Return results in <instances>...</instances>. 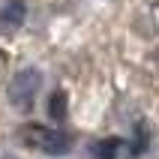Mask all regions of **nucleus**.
I'll return each mask as SVG.
<instances>
[{
	"label": "nucleus",
	"mask_w": 159,
	"mask_h": 159,
	"mask_svg": "<svg viewBox=\"0 0 159 159\" xmlns=\"http://www.w3.org/2000/svg\"><path fill=\"white\" fill-rule=\"evenodd\" d=\"M66 108H69L66 93H63V90H54L51 96H48V117H51L54 123H60L63 117H66Z\"/></svg>",
	"instance_id": "20e7f679"
},
{
	"label": "nucleus",
	"mask_w": 159,
	"mask_h": 159,
	"mask_svg": "<svg viewBox=\"0 0 159 159\" xmlns=\"http://www.w3.org/2000/svg\"><path fill=\"white\" fill-rule=\"evenodd\" d=\"M144 147H147V129L138 123V126H135V141H132V156H138Z\"/></svg>",
	"instance_id": "423d86ee"
},
{
	"label": "nucleus",
	"mask_w": 159,
	"mask_h": 159,
	"mask_svg": "<svg viewBox=\"0 0 159 159\" xmlns=\"http://www.w3.org/2000/svg\"><path fill=\"white\" fill-rule=\"evenodd\" d=\"M150 66H153V69L159 72V48H156V51H153V57H150Z\"/></svg>",
	"instance_id": "6e6552de"
},
{
	"label": "nucleus",
	"mask_w": 159,
	"mask_h": 159,
	"mask_svg": "<svg viewBox=\"0 0 159 159\" xmlns=\"http://www.w3.org/2000/svg\"><path fill=\"white\" fill-rule=\"evenodd\" d=\"M39 87H42V72L39 69H21L12 75V81H9V105L18 108V111H30L36 102V96H39Z\"/></svg>",
	"instance_id": "f03ea898"
},
{
	"label": "nucleus",
	"mask_w": 159,
	"mask_h": 159,
	"mask_svg": "<svg viewBox=\"0 0 159 159\" xmlns=\"http://www.w3.org/2000/svg\"><path fill=\"white\" fill-rule=\"evenodd\" d=\"M27 18V3L24 0H9L0 6V33H12L24 24Z\"/></svg>",
	"instance_id": "7ed1b4c3"
},
{
	"label": "nucleus",
	"mask_w": 159,
	"mask_h": 159,
	"mask_svg": "<svg viewBox=\"0 0 159 159\" xmlns=\"http://www.w3.org/2000/svg\"><path fill=\"white\" fill-rule=\"evenodd\" d=\"M6 69H9V60H6V54L0 51V78H3V75H6Z\"/></svg>",
	"instance_id": "0eeeda50"
},
{
	"label": "nucleus",
	"mask_w": 159,
	"mask_h": 159,
	"mask_svg": "<svg viewBox=\"0 0 159 159\" xmlns=\"http://www.w3.org/2000/svg\"><path fill=\"white\" fill-rule=\"evenodd\" d=\"M120 138H102V141L93 144V156L96 159H117V153H120Z\"/></svg>",
	"instance_id": "39448f33"
},
{
	"label": "nucleus",
	"mask_w": 159,
	"mask_h": 159,
	"mask_svg": "<svg viewBox=\"0 0 159 159\" xmlns=\"http://www.w3.org/2000/svg\"><path fill=\"white\" fill-rule=\"evenodd\" d=\"M21 144L30 147V150H39L45 156H66L72 150V138L60 129H54V126H42V123H27L21 126V132H18Z\"/></svg>",
	"instance_id": "f257e3e1"
}]
</instances>
